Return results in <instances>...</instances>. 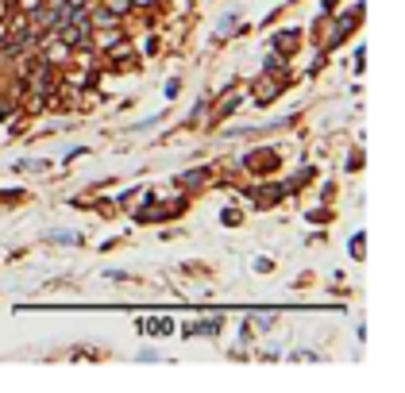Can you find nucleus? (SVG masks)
I'll return each instance as SVG.
<instances>
[{
  "instance_id": "nucleus-1",
  "label": "nucleus",
  "mask_w": 405,
  "mask_h": 393,
  "mask_svg": "<svg viewBox=\"0 0 405 393\" xmlns=\"http://www.w3.org/2000/svg\"><path fill=\"white\" fill-rule=\"evenodd\" d=\"M217 332H220V320H201V324L189 320L186 328H181V335H186V339H193V335H217Z\"/></svg>"
},
{
  "instance_id": "nucleus-2",
  "label": "nucleus",
  "mask_w": 405,
  "mask_h": 393,
  "mask_svg": "<svg viewBox=\"0 0 405 393\" xmlns=\"http://www.w3.org/2000/svg\"><path fill=\"white\" fill-rule=\"evenodd\" d=\"M66 58H70V46H66V43H54V46H47V51H43V62H51V66L66 62Z\"/></svg>"
},
{
  "instance_id": "nucleus-3",
  "label": "nucleus",
  "mask_w": 405,
  "mask_h": 393,
  "mask_svg": "<svg viewBox=\"0 0 405 393\" xmlns=\"http://www.w3.org/2000/svg\"><path fill=\"white\" fill-rule=\"evenodd\" d=\"M143 332H147V335H167V332H174V324H170V320H147Z\"/></svg>"
},
{
  "instance_id": "nucleus-4",
  "label": "nucleus",
  "mask_w": 405,
  "mask_h": 393,
  "mask_svg": "<svg viewBox=\"0 0 405 393\" xmlns=\"http://www.w3.org/2000/svg\"><path fill=\"white\" fill-rule=\"evenodd\" d=\"M89 23H93V27H116V15L104 8V12H93V20H89Z\"/></svg>"
},
{
  "instance_id": "nucleus-5",
  "label": "nucleus",
  "mask_w": 405,
  "mask_h": 393,
  "mask_svg": "<svg viewBox=\"0 0 405 393\" xmlns=\"http://www.w3.org/2000/svg\"><path fill=\"white\" fill-rule=\"evenodd\" d=\"M104 8L112 15H123V12H131V0H104Z\"/></svg>"
},
{
  "instance_id": "nucleus-6",
  "label": "nucleus",
  "mask_w": 405,
  "mask_h": 393,
  "mask_svg": "<svg viewBox=\"0 0 405 393\" xmlns=\"http://www.w3.org/2000/svg\"><path fill=\"white\" fill-rule=\"evenodd\" d=\"M205 177H209V170H193V174H186V177H181V185H201Z\"/></svg>"
},
{
  "instance_id": "nucleus-7",
  "label": "nucleus",
  "mask_w": 405,
  "mask_h": 393,
  "mask_svg": "<svg viewBox=\"0 0 405 393\" xmlns=\"http://www.w3.org/2000/svg\"><path fill=\"white\" fill-rule=\"evenodd\" d=\"M231 31H236V15H228V20H220V27H217V39L231 35Z\"/></svg>"
},
{
  "instance_id": "nucleus-8",
  "label": "nucleus",
  "mask_w": 405,
  "mask_h": 393,
  "mask_svg": "<svg viewBox=\"0 0 405 393\" xmlns=\"http://www.w3.org/2000/svg\"><path fill=\"white\" fill-rule=\"evenodd\" d=\"M51 239H54V243H78V235H73V232H54Z\"/></svg>"
},
{
  "instance_id": "nucleus-9",
  "label": "nucleus",
  "mask_w": 405,
  "mask_h": 393,
  "mask_svg": "<svg viewBox=\"0 0 405 393\" xmlns=\"http://www.w3.org/2000/svg\"><path fill=\"white\" fill-rule=\"evenodd\" d=\"M39 4H43V0H20L23 12H39Z\"/></svg>"
},
{
  "instance_id": "nucleus-10",
  "label": "nucleus",
  "mask_w": 405,
  "mask_h": 393,
  "mask_svg": "<svg viewBox=\"0 0 405 393\" xmlns=\"http://www.w3.org/2000/svg\"><path fill=\"white\" fill-rule=\"evenodd\" d=\"M297 363H320V355H309V351H301V355H294Z\"/></svg>"
},
{
  "instance_id": "nucleus-11",
  "label": "nucleus",
  "mask_w": 405,
  "mask_h": 393,
  "mask_svg": "<svg viewBox=\"0 0 405 393\" xmlns=\"http://www.w3.org/2000/svg\"><path fill=\"white\" fill-rule=\"evenodd\" d=\"M66 4H70V8H81V4H85V0H66Z\"/></svg>"
}]
</instances>
